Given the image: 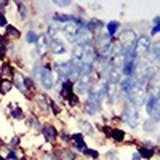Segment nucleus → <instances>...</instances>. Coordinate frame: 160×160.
Segmentation results:
<instances>
[{
    "label": "nucleus",
    "instance_id": "1",
    "mask_svg": "<svg viewBox=\"0 0 160 160\" xmlns=\"http://www.w3.org/2000/svg\"><path fill=\"white\" fill-rule=\"evenodd\" d=\"M123 122L128 123V127L136 128L139 123V114H138V108L133 102H127L123 108Z\"/></svg>",
    "mask_w": 160,
    "mask_h": 160
},
{
    "label": "nucleus",
    "instance_id": "2",
    "mask_svg": "<svg viewBox=\"0 0 160 160\" xmlns=\"http://www.w3.org/2000/svg\"><path fill=\"white\" fill-rule=\"evenodd\" d=\"M135 56L136 58H142V56H148L151 53V38L148 35H141L139 38H136V43H135Z\"/></svg>",
    "mask_w": 160,
    "mask_h": 160
},
{
    "label": "nucleus",
    "instance_id": "3",
    "mask_svg": "<svg viewBox=\"0 0 160 160\" xmlns=\"http://www.w3.org/2000/svg\"><path fill=\"white\" fill-rule=\"evenodd\" d=\"M95 42H96V47L99 50L101 55H108L111 51V47H112V37L108 34V32H99L96 37H95Z\"/></svg>",
    "mask_w": 160,
    "mask_h": 160
},
{
    "label": "nucleus",
    "instance_id": "4",
    "mask_svg": "<svg viewBox=\"0 0 160 160\" xmlns=\"http://www.w3.org/2000/svg\"><path fill=\"white\" fill-rule=\"evenodd\" d=\"M118 42H120V45H122L123 51L127 53V51H130V50L135 48V43H136V34L133 32V31H123L122 35H120V38H118Z\"/></svg>",
    "mask_w": 160,
    "mask_h": 160
},
{
    "label": "nucleus",
    "instance_id": "5",
    "mask_svg": "<svg viewBox=\"0 0 160 160\" xmlns=\"http://www.w3.org/2000/svg\"><path fill=\"white\" fill-rule=\"evenodd\" d=\"M82 26H87L85 22H68V24H64V34L66 37H68L69 42H75V38L78 37V32H80V28Z\"/></svg>",
    "mask_w": 160,
    "mask_h": 160
},
{
    "label": "nucleus",
    "instance_id": "6",
    "mask_svg": "<svg viewBox=\"0 0 160 160\" xmlns=\"http://www.w3.org/2000/svg\"><path fill=\"white\" fill-rule=\"evenodd\" d=\"M40 83L45 90H51L55 87V77H53V72L50 68H43L40 71Z\"/></svg>",
    "mask_w": 160,
    "mask_h": 160
},
{
    "label": "nucleus",
    "instance_id": "7",
    "mask_svg": "<svg viewBox=\"0 0 160 160\" xmlns=\"http://www.w3.org/2000/svg\"><path fill=\"white\" fill-rule=\"evenodd\" d=\"M72 69H74V61H66V62L56 64V72H58V75H59V77H64V78H69V77H71Z\"/></svg>",
    "mask_w": 160,
    "mask_h": 160
},
{
    "label": "nucleus",
    "instance_id": "8",
    "mask_svg": "<svg viewBox=\"0 0 160 160\" xmlns=\"http://www.w3.org/2000/svg\"><path fill=\"white\" fill-rule=\"evenodd\" d=\"M90 88H91V74L80 75V78L77 80V93L82 95V93L88 91Z\"/></svg>",
    "mask_w": 160,
    "mask_h": 160
},
{
    "label": "nucleus",
    "instance_id": "9",
    "mask_svg": "<svg viewBox=\"0 0 160 160\" xmlns=\"http://www.w3.org/2000/svg\"><path fill=\"white\" fill-rule=\"evenodd\" d=\"M13 85H15L16 88H19L21 93L28 95V91H29V88H28V78H26L22 74L16 72L15 75H13Z\"/></svg>",
    "mask_w": 160,
    "mask_h": 160
},
{
    "label": "nucleus",
    "instance_id": "10",
    "mask_svg": "<svg viewBox=\"0 0 160 160\" xmlns=\"http://www.w3.org/2000/svg\"><path fill=\"white\" fill-rule=\"evenodd\" d=\"M148 88H149V96H154V98L160 96V75H154L149 78Z\"/></svg>",
    "mask_w": 160,
    "mask_h": 160
},
{
    "label": "nucleus",
    "instance_id": "11",
    "mask_svg": "<svg viewBox=\"0 0 160 160\" xmlns=\"http://www.w3.org/2000/svg\"><path fill=\"white\" fill-rule=\"evenodd\" d=\"M117 93H118V87H117V83H112V82H108V83H106V87H104V96L108 98V101H109L111 104L115 101Z\"/></svg>",
    "mask_w": 160,
    "mask_h": 160
},
{
    "label": "nucleus",
    "instance_id": "12",
    "mask_svg": "<svg viewBox=\"0 0 160 160\" xmlns=\"http://www.w3.org/2000/svg\"><path fill=\"white\" fill-rule=\"evenodd\" d=\"M48 50L51 53H55V55H64V53L68 51V50H66V45L61 42V40H58V38H51L50 40Z\"/></svg>",
    "mask_w": 160,
    "mask_h": 160
},
{
    "label": "nucleus",
    "instance_id": "13",
    "mask_svg": "<svg viewBox=\"0 0 160 160\" xmlns=\"http://www.w3.org/2000/svg\"><path fill=\"white\" fill-rule=\"evenodd\" d=\"M85 48H87V42L75 43V45H74V48H72V58H74L75 61H82L83 53H85Z\"/></svg>",
    "mask_w": 160,
    "mask_h": 160
},
{
    "label": "nucleus",
    "instance_id": "14",
    "mask_svg": "<svg viewBox=\"0 0 160 160\" xmlns=\"http://www.w3.org/2000/svg\"><path fill=\"white\" fill-rule=\"evenodd\" d=\"M48 45H50V40L47 35H38V40H37V51L38 55H45L48 51Z\"/></svg>",
    "mask_w": 160,
    "mask_h": 160
},
{
    "label": "nucleus",
    "instance_id": "15",
    "mask_svg": "<svg viewBox=\"0 0 160 160\" xmlns=\"http://www.w3.org/2000/svg\"><path fill=\"white\" fill-rule=\"evenodd\" d=\"M71 139L74 141V144H75V148H77L78 152H85V151H87V144H85V141H83L82 133H75V135L71 136Z\"/></svg>",
    "mask_w": 160,
    "mask_h": 160
},
{
    "label": "nucleus",
    "instance_id": "16",
    "mask_svg": "<svg viewBox=\"0 0 160 160\" xmlns=\"http://www.w3.org/2000/svg\"><path fill=\"white\" fill-rule=\"evenodd\" d=\"M42 133H43V136H45L47 141H55L58 138V131H56V128L53 125H45L42 128Z\"/></svg>",
    "mask_w": 160,
    "mask_h": 160
},
{
    "label": "nucleus",
    "instance_id": "17",
    "mask_svg": "<svg viewBox=\"0 0 160 160\" xmlns=\"http://www.w3.org/2000/svg\"><path fill=\"white\" fill-rule=\"evenodd\" d=\"M77 125L80 127V130H82V133H85V135H93V131H95V128H93V125L90 122H87V120L80 118L77 120Z\"/></svg>",
    "mask_w": 160,
    "mask_h": 160
},
{
    "label": "nucleus",
    "instance_id": "18",
    "mask_svg": "<svg viewBox=\"0 0 160 160\" xmlns=\"http://www.w3.org/2000/svg\"><path fill=\"white\" fill-rule=\"evenodd\" d=\"M72 88H74V83L71 82V80H66V82L61 85V96L66 99V98H68L69 95H72Z\"/></svg>",
    "mask_w": 160,
    "mask_h": 160
},
{
    "label": "nucleus",
    "instance_id": "19",
    "mask_svg": "<svg viewBox=\"0 0 160 160\" xmlns=\"http://www.w3.org/2000/svg\"><path fill=\"white\" fill-rule=\"evenodd\" d=\"M109 82H112V83H118L120 80H122V71L120 69H114V68H111V71H109Z\"/></svg>",
    "mask_w": 160,
    "mask_h": 160
},
{
    "label": "nucleus",
    "instance_id": "20",
    "mask_svg": "<svg viewBox=\"0 0 160 160\" xmlns=\"http://www.w3.org/2000/svg\"><path fill=\"white\" fill-rule=\"evenodd\" d=\"M0 74H2V77H3L5 80L13 78V75H15V74H13V66H10L8 62H5V64L2 66V72H0Z\"/></svg>",
    "mask_w": 160,
    "mask_h": 160
},
{
    "label": "nucleus",
    "instance_id": "21",
    "mask_svg": "<svg viewBox=\"0 0 160 160\" xmlns=\"http://www.w3.org/2000/svg\"><path fill=\"white\" fill-rule=\"evenodd\" d=\"M138 154H139L142 158H152V157H154V149H152V148H146V146H139Z\"/></svg>",
    "mask_w": 160,
    "mask_h": 160
},
{
    "label": "nucleus",
    "instance_id": "22",
    "mask_svg": "<svg viewBox=\"0 0 160 160\" xmlns=\"http://www.w3.org/2000/svg\"><path fill=\"white\" fill-rule=\"evenodd\" d=\"M155 125H157V122L151 117V118H148V120H144V123H142V130H144V131H148V133H152V131L155 130Z\"/></svg>",
    "mask_w": 160,
    "mask_h": 160
},
{
    "label": "nucleus",
    "instance_id": "23",
    "mask_svg": "<svg viewBox=\"0 0 160 160\" xmlns=\"http://www.w3.org/2000/svg\"><path fill=\"white\" fill-rule=\"evenodd\" d=\"M11 88H13V82H11V80H5V78L0 80V93L7 95Z\"/></svg>",
    "mask_w": 160,
    "mask_h": 160
},
{
    "label": "nucleus",
    "instance_id": "24",
    "mask_svg": "<svg viewBox=\"0 0 160 160\" xmlns=\"http://www.w3.org/2000/svg\"><path fill=\"white\" fill-rule=\"evenodd\" d=\"M37 106H40V109L42 111H47L48 109V106H50V99L43 95H38L37 96Z\"/></svg>",
    "mask_w": 160,
    "mask_h": 160
},
{
    "label": "nucleus",
    "instance_id": "25",
    "mask_svg": "<svg viewBox=\"0 0 160 160\" xmlns=\"http://www.w3.org/2000/svg\"><path fill=\"white\" fill-rule=\"evenodd\" d=\"M155 101H157V98H154V96H149L148 99H146V111H148V114H154V109H155Z\"/></svg>",
    "mask_w": 160,
    "mask_h": 160
},
{
    "label": "nucleus",
    "instance_id": "26",
    "mask_svg": "<svg viewBox=\"0 0 160 160\" xmlns=\"http://www.w3.org/2000/svg\"><path fill=\"white\" fill-rule=\"evenodd\" d=\"M111 136L115 139V141H118V142H122L123 139H125V131H122V130H118V128H114L112 131H111Z\"/></svg>",
    "mask_w": 160,
    "mask_h": 160
},
{
    "label": "nucleus",
    "instance_id": "27",
    "mask_svg": "<svg viewBox=\"0 0 160 160\" xmlns=\"http://www.w3.org/2000/svg\"><path fill=\"white\" fill-rule=\"evenodd\" d=\"M58 31H59V24L58 22H53L50 28H48V31H47V37H51V38H56V34H58Z\"/></svg>",
    "mask_w": 160,
    "mask_h": 160
},
{
    "label": "nucleus",
    "instance_id": "28",
    "mask_svg": "<svg viewBox=\"0 0 160 160\" xmlns=\"http://www.w3.org/2000/svg\"><path fill=\"white\" fill-rule=\"evenodd\" d=\"M102 21H99V19H95V18H93V19H90L88 21V24H87V28L90 29V31H93V29H101L102 28Z\"/></svg>",
    "mask_w": 160,
    "mask_h": 160
},
{
    "label": "nucleus",
    "instance_id": "29",
    "mask_svg": "<svg viewBox=\"0 0 160 160\" xmlns=\"http://www.w3.org/2000/svg\"><path fill=\"white\" fill-rule=\"evenodd\" d=\"M106 26H108V34H109L111 37H112V35L118 31V28H120V24H118L117 21H111V22H108Z\"/></svg>",
    "mask_w": 160,
    "mask_h": 160
},
{
    "label": "nucleus",
    "instance_id": "30",
    "mask_svg": "<svg viewBox=\"0 0 160 160\" xmlns=\"http://www.w3.org/2000/svg\"><path fill=\"white\" fill-rule=\"evenodd\" d=\"M7 35H8V37H13V38H18V37H21L19 31H18L16 28H13V26H8V28H7Z\"/></svg>",
    "mask_w": 160,
    "mask_h": 160
},
{
    "label": "nucleus",
    "instance_id": "31",
    "mask_svg": "<svg viewBox=\"0 0 160 160\" xmlns=\"http://www.w3.org/2000/svg\"><path fill=\"white\" fill-rule=\"evenodd\" d=\"M151 117L155 120V122H157V120H160V96H158L157 101H155V109H154V114H152Z\"/></svg>",
    "mask_w": 160,
    "mask_h": 160
},
{
    "label": "nucleus",
    "instance_id": "32",
    "mask_svg": "<svg viewBox=\"0 0 160 160\" xmlns=\"http://www.w3.org/2000/svg\"><path fill=\"white\" fill-rule=\"evenodd\" d=\"M37 40H38V35L32 31H29L28 34H26V42L28 43H37Z\"/></svg>",
    "mask_w": 160,
    "mask_h": 160
},
{
    "label": "nucleus",
    "instance_id": "33",
    "mask_svg": "<svg viewBox=\"0 0 160 160\" xmlns=\"http://www.w3.org/2000/svg\"><path fill=\"white\" fill-rule=\"evenodd\" d=\"M157 32H160V16H157V18L154 19V26H152L151 34H152V35H155Z\"/></svg>",
    "mask_w": 160,
    "mask_h": 160
},
{
    "label": "nucleus",
    "instance_id": "34",
    "mask_svg": "<svg viewBox=\"0 0 160 160\" xmlns=\"http://www.w3.org/2000/svg\"><path fill=\"white\" fill-rule=\"evenodd\" d=\"M66 99L69 101V104H71V106H77V104H78V95H75V93H72V95H69V96L66 98Z\"/></svg>",
    "mask_w": 160,
    "mask_h": 160
},
{
    "label": "nucleus",
    "instance_id": "35",
    "mask_svg": "<svg viewBox=\"0 0 160 160\" xmlns=\"http://www.w3.org/2000/svg\"><path fill=\"white\" fill-rule=\"evenodd\" d=\"M83 154H85L87 157H91V158H98V157H99L98 151H95V149H87Z\"/></svg>",
    "mask_w": 160,
    "mask_h": 160
},
{
    "label": "nucleus",
    "instance_id": "36",
    "mask_svg": "<svg viewBox=\"0 0 160 160\" xmlns=\"http://www.w3.org/2000/svg\"><path fill=\"white\" fill-rule=\"evenodd\" d=\"M40 160H56V158L51 152H43L42 155H40Z\"/></svg>",
    "mask_w": 160,
    "mask_h": 160
},
{
    "label": "nucleus",
    "instance_id": "37",
    "mask_svg": "<svg viewBox=\"0 0 160 160\" xmlns=\"http://www.w3.org/2000/svg\"><path fill=\"white\" fill-rule=\"evenodd\" d=\"M11 115L15 117V118H22V111L19 108H15V109L11 111Z\"/></svg>",
    "mask_w": 160,
    "mask_h": 160
},
{
    "label": "nucleus",
    "instance_id": "38",
    "mask_svg": "<svg viewBox=\"0 0 160 160\" xmlns=\"http://www.w3.org/2000/svg\"><path fill=\"white\" fill-rule=\"evenodd\" d=\"M106 158H108V160H117V154H115V151H109L108 154H106Z\"/></svg>",
    "mask_w": 160,
    "mask_h": 160
},
{
    "label": "nucleus",
    "instance_id": "39",
    "mask_svg": "<svg viewBox=\"0 0 160 160\" xmlns=\"http://www.w3.org/2000/svg\"><path fill=\"white\" fill-rule=\"evenodd\" d=\"M62 160H77V158H75V154L74 152H68V154L62 157Z\"/></svg>",
    "mask_w": 160,
    "mask_h": 160
},
{
    "label": "nucleus",
    "instance_id": "40",
    "mask_svg": "<svg viewBox=\"0 0 160 160\" xmlns=\"http://www.w3.org/2000/svg\"><path fill=\"white\" fill-rule=\"evenodd\" d=\"M55 5H58V7H69L71 2L69 0H64V2H55Z\"/></svg>",
    "mask_w": 160,
    "mask_h": 160
},
{
    "label": "nucleus",
    "instance_id": "41",
    "mask_svg": "<svg viewBox=\"0 0 160 160\" xmlns=\"http://www.w3.org/2000/svg\"><path fill=\"white\" fill-rule=\"evenodd\" d=\"M5 26H7V19L2 13H0V28H5Z\"/></svg>",
    "mask_w": 160,
    "mask_h": 160
},
{
    "label": "nucleus",
    "instance_id": "42",
    "mask_svg": "<svg viewBox=\"0 0 160 160\" xmlns=\"http://www.w3.org/2000/svg\"><path fill=\"white\" fill-rule=\"evenodd\" d=\"M18 142H19V138H13L11 141H10V146H11V148H15V146H18Z\"/></svg>",
    "mask_w": 160,
    "mask_h": 160
},
{
    "label": "nucleus",
    "instance_id": "43",
    "mask_svg": "<svg viewBox=\"0 0 160 160\" xmlns=\"http://www.w3.org/2000/svg\"><path fill=\"white\" fill-rule=\"evenodd\" d=\"M131 160H141V155H139L138 152H135V154L131 155Z\"/></svg>",
    "mask_w": 160,
    "mask_h": 160
},
{
    "label": "nucleus",
    "instance_id": "44",
    "mask_svg": "<svg viewBox=\"0 0 160 160\" xmlns=\"http://www.w3.org/2000/svg\"><path fill=\"white\" fill-rule=\"evenodd\" d=\"M5 58V48H0V61Z\"/></svg>",
    "mask_w": 160,
    "mask_h": 160
},
{
    "label": "nucleus",
    "instance_id": "45",
    "mask_svg": "<svg viewBox=\"0 0 160 160\" xmlns=\"http://www.w3.org/2000/svg\"><path fill=\"white\" fill-rule=\"evenodd\" d=\"M7 158H16V154H15V151H11V152L7 155Z\"/></svg>",
    "mask_w": 160,
    "mask_h": 160
},
{
    "label": "nucleus",
    "instance_id": "46",
    "mask_svg": "<svg viewBox=\"0 0 160 160\" xmlns=\"http://www.w3.org/2000/svg\"><path fill=\"white\" fill-rule=\"evenodd\" d=\"M69 138H71V136L68 135V133H64V131H62V141H69Z\"/></svg>",
    "mask_w": 160,
    "mask_h": 160
},
{
    "label": "nucleus",
    "instance_id": "47",
    "mask_svg": "<svg viewBox=\"0 0 160 160\" xmlns=\"http://www.w3.org/2000/svg\"><path fill=\"white\" fill-rule=\"evenodd\" d=\"M34 125H35L34 128H35L37 131H38V130H42V125H40V122H34Z\"/></svg>",
    "mask_w": 160,
    "mask_h": 160
},
{
    "label": "nucleus",
    "instance_id": "48",
    "mask_svg": "<svg viewBox=\"0 0 160 160\" xmlns=\"http://www.w3.org/2000/svg\"><path fill=\"white\" fill-rule=\"evenodd\" d=\"M0 160H5V158H3V157H0Z\"/></svg>",
    "mask_w": 160,
    "mask_h": 160
},
{
    "label": "nucleus",
    "instance_id": "49",
    "mask_svg": "<svg viewBox=\"0 0 160 160\" xmlns=\"http://www.w3.org/2000/svg\"><path fill=\"white\" fill-rule=\"evenodd\" d=\"M21 160H26V158H24V157H22V158H21Z\"/></svg>",
    "mask_w": 160,
    "mask_h": 160
}]
</instances>
